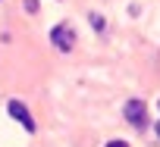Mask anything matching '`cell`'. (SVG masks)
<instances>
[{
  "label": "cell",
  "mask_w": 160,
  "mask_h": 147,
  "mask_svg": "<svg viewBox=\"0 0 160 147\" xmlns=\"http://www.w3.org/2000/svg\"><path fill=\"white\" fill-rule=\"evenodd\" d=\"M157 138H160V122H157Z\"/></svg>",
  "instance_id": "obj_7"
},
{
  "label": "cell",
  "mask_w": 160,
  "mask_h": 147,
  "mask_svg": "<svg viewBox=\"0 0 160 147\" xmlns=\"http://www.w3.org/2000/svg\"><path fill=\"white\" fill-rule=\"evenodd\" d=\"M122 116H126L129 125L144 128V125H148V107H144V100H129V103L122 107Z\"/></svg>",
  "instance_id": "obj_2"
},
{
  "label": "cell",
  "mask_w": 160,
  "mask_h": 147,
  "mask_svg": "<svg viewBox=\"0 0 160 147\" xmlns=\"http://www.w3.org/2000/svg\"><path fill=\"white\" fill-rule=\"evenodd\" d=\"M157 107H160V103H157Z\"/></svg>",
  "instance_id": "obj_8"
},
{
  "label": "cell",
  "mask_w": 160,
  "mask_h": 147,
  "mask_svg": "<svg viewBox=\"0 0 160 147\" xmlns=\"http://www.w3.org/2000/svg\"><path fill=\"white\" fill-rule=\"evenodd\" d=\"M50 41H53V47H57V50L69 53V50L75 47V28H72L69 22H60V25H53V28H50Z\"/></svg>",
  "instance_id": "obj_1"
},
{
  "label": "cell",
  "mask_w": 160,
  "mask_h": 147,
  "mask_svg": "<svg viewBox=\"0 0 160 147\" xmlns=\"http://www.w3.org/2000/svg\"><path fill=\"white\" fill-rule=\"evenodd\" d=\"M107 147H129L126 141H107Z\"/></svg>",
  "instance_id": "obj_6"
},
{
  "label": "cell",
  "mask_w": 160,
  "mask_h": 147,
  "mask_svg": "<svg viewBox=\"0 0 160 147\" xmlns=\"http://www.w3.org/2000/svg\"><path fill=\"white\" fill-rule=\"evenodd\" d=\"M88 22H91V28H94V31H104V16H101V13H91V16H88Z\"/></svg>",
  "instance_id": "obj_4"
},
{
  "label": "cell",
  "mask_w": 160,
  "mask_h": 147,
  "mask_svg": "<svg viewBox=\"0 0 160 147\" xmlns=\"http://www.w3.org/2000/svg\"><path fill=\"white\" fill-rule=\"evenodd\" d=\"M25 10L28 13H38V0H25Z\"/></svg>",
  "instance_id": "obj_5"
},
{
  "label": "cell",
  "mask_w": 160,
  "mask_h": 147,
  "mask_svg": "<svg viewBox=\"0 0 160 147\" xmlns=\"http://www.w3.org/2000/svg\"><path fill=\"white\" fill-rule=\"evenodd\" d=\"M7 110H10V116H13L16 122H22L28 131H35V119L28 116V110H25V103H22V100H10V103H7Z\"/></svg>",
  "instance_id": "obj_3"
}]
</instances>
